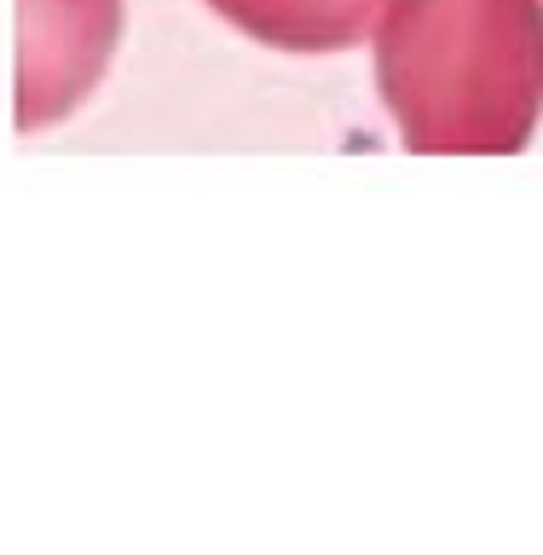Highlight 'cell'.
<instances>
[{
	"label": "cell",
	"mask_w": 543,
	"mask_h": 555,
	"mask_svg": "<svg viewBox=\"0 0 543 555\" xmlns=\"http://www.w3.org/2000/svg\"><path fill=\"white\" fill-rule=\"evenodd\" d=\"M376 99L411 156H515L543 121V0H382Z\"/></svg>",
	"instance_id": "obj_1"
},
{
	"label": "cell",
	"mask_w": 543,
	"mask_h": 555,
	"mask_svg": "<svg viewBox=\"0 0 543 555\" xmlns=\"http://www.w3.org/2000/svg\"><path fill=\"white\" fill-rule=\"evenodd\" d=\"M203 7L255 47L319 59V52L364 47L382 0H203Z\"/></svg>",
	"instance_id": "obj_3"
},
{
	"label": "cell",
	"mask_w": 543,
	"mask_h": 555,
	"mask_svg": "<svg viewBox=\"0 0 543 555\" xmlns=\"http://www.w3.org/2000/svg\"><path fill=\"white\" fill-rule=\"evenodd\" d=\"M128 0H17V133L59 128L99 93Z\"/></svg>",
	"instance_id": "obj_2"
}]
</instances>
